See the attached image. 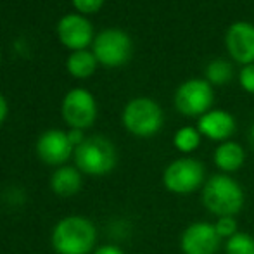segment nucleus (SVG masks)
<instances>
[{
  "mask_svg": "<svg viewBox=\"0 0 254 254\" xmlns=\"http://www.w3.org/2000/svg\"><path fill=\"white\" fill-rule=\"evenodd\" d=\"M63 120L76 130H85L94 125L97 118V102L87 88H73L63 99Z\"/></svg>",
  "mask_w": 254,
  "mask_h": 254,
  "instance_id": "0eeeda50",
  "label": "nucleus"
},
{
  "mask_svg": "<svg viewBox=\"0 0 254 254\" xmlns=\"http://www.w3.org/2000/svg\"><path fill=\"white\" fill-rule=\"evenodd\" d=\"M67 138H69L71 145H73L74 149L78 147V145L81 144V142L85 140V135H83V130H76V128H71L69 131H67Z\"/></svg>",
  "mask_w": 254,
  "mask_h": 254,
  "instance_id": "5701e85b",
  "label": "nucleus"
},
{
  "mask_svg": "<svg viewBox=\"0 0 254 254\" xmlns=\"http://www.w3.org/2000/svg\"><path fill=\"white\" fill-rule=\"evenodd\" d=\"M213 159L221 173L230 175L242 168V164L246 161V152L242 149V145H239L237 142L227 140V142H221L216 147Z\"/></svg>",
  "mask_w": 254,
  "mask_h": 254,
  "instance_id": "2eb2a0df",
  "label": "nucleus"
},
{
  "mask_svg": "<svg viewBox=\"0 0 254 254\" xmlns=\"http://www.w3.org/2000/svg\"><path fill=\"white\" fill-rule=\"evenodd\" d=\"M249 142H251V145L254 147V123L251 127V130H249Z\"/></svg>",
  "mask_w": 254,
  "mask_h": 254,
  "instance_id": "a878e982",
  "label": "nucleus"
},
{
  "mask_svg": "<svg viewBox=\"0 0 254 254\" xmlns=\"http://www.w3.org/2000/svg\"><path fill=\"white\" fill-rule=\"evenodd\" d=\"M175 147L184 154H190L201 145V133L194 127H184L173 137Z\"/></svg>",
  "mask_w": 254,
  "mask_h": 254,
  "instance_id": "f3484780",
  "label": "nucleus"
},
{
  "mask_svg": "<svg viewBox=\"0 0 254 254\" xmlns=\"http://www.w3.org/2000/svg\"><path fill=\"white\" fill-rule=\"evenodd\" d=\"M94 254H125V251L114 244H106V246H101L99 249H95Z\"/></svg>",
  "mask_w": 254,
  "mask_h": 254,
  "instance_id": "b1692460",
  "label": "nucleus"
},
{
  "mask_svg": "<svg viewBox=\"0 0 254 254\" xmlns=\"http://www.w3.org/2000/svg\"><path fill=\"white\" fill-rule=\"evenodd\" d=\"M74 163L81 173L104 177L116 168L118 152L114 144L102 135L87 137L74 149Z\"/></svg>",
  "mask_w": 254,
  "mask_h": 254,
  "instance_id": "7ed1b4c3",
  "label": "nucleus"
},
{
  "mask_svg": "<svg viewBox=\"0 0 254 254\" xmlns=\"http://www.w3.org/2000/svg\"><path fill=\"white\" fill-rule=\"evenodd\" d=\"M7 113H9V107H7V101L2 94H0V125L5 121L7 118Z\"/></svg>",
  "mask_w": 254,
  "mask_h": 254,
  "instance_id": "393cba45",
  "label": "nucleus"
},
{
  "mask_svg": "<svg viewBox=\"0 0 254 254\" xmlns=\"http://www.w3.org/2000/svg\"><path fill=\"white\" fill-rule=\"evenodd\" d=\"M83 178L76 166H59L51 177V189L59 197H73L81 190Z\"/></svg>",
  "mask_w": 254,
  "mask_h": 254,
  "instance_id": "4468645a",
  "label": "nucleus"
},
{
  "mask_svg": "<svg viewBox=\"0 0 254 254\" xmlns=\"http://www.w3.org/2000/svg\"><path fill=\"white\" fill-rule=\"evenodd\" d=\"M0 56H2V52H0Z\"/></svg>",
  "mask_w": 254,
  "mask_h": 254,
  "instance_id": "bb28decb",
  "label": "nucleus"
},
{
  "mask_svg": "<svg viewBox=\"0 0 254 254\" xmlns=\"http://www.w3.org/2000/svg\"><path fill=\"white\" fill-rule=\"evenodd\" d=\"M227 51L234 57V61L241 64L254 63V26L246 21L234 23L225 35Z\"/></svg>",
  "mask_w": 254,
  "mask_h": 254,
  "instance_id": "f8f14e48",
  "label": "nucleus"
},
{
  "mask_svg": "<svg viewBox=\"0 0 254 254\" xmlns=\"http://www.w3.org/2000/svg\"><path fill=\"white\" fill-rule=\"evenodd\" d=\"M74 154V147L67 138V131L47 130L37 140V156L51 166H64Z\"/></svg>",
  "mask_w": 254,
  "mask_h": 254,
  "instance_id": "9b49d317",
  "label": "nucleus"
},
{
  "mask_svg": "<svg viewBox=\"0 0 254 254\" xmlns=\"http://www.w3.org/2000/svg\"><path fill=\"white\" fill-rule=\"evenodd\" d=\"M221 246L214 223L195 221L184 230L180 237V249L184 254H216Z\"/></svg>",
  "mask_w": 254,
  "mask_h": 254,
  "instance_id": "1a4fd4ad",
  "label": "nucleus"
},
{
  "mask_svg": "<svg viewBox=\"0 0 254 254\" xmlns=\"http://www.w3.org/2000/svg\"><path fill=\"white\" fill-rule=\"evenodd\" d=\"M214 228H216L218 235H220V239L223 241V239H230L234 237L235 234H239V227H237V220H235V216H221L216 220V223H214Z\"/></svg>",
  "mask_w": 254,
  "mask_h": 254,
  "instance_id": "aec40b11",
  "label": "nucleus"
},
{
  "mask_svg": "<svg viewBox=\"0 0 254 254\" xmlns=\"http://www.w3.org/2000/svg\"><path fill=\"white\" fill-rule=\"evenodd\" d=\"M95 242V225L83 216L63 218L52 230V248L57 254H90Z\"/></svg>",
  "mask_w": 254,
  "mask_h": 254,
  "instance_id": "f257e3e1",
  "label": "nucleus"
},
{
  "mask_svg": "<svg viewBox=\"0 0 254 254\" xmlns=\"http://www.w3.org/2000/svg\"><path fill=\"white\" fill-rule=\"evenodd\" d=\"M197 130L209 140L227 142V138L235 131V120L227 111L211 109L199 118Z\"/></svg>",
  "mask_w": 254,
  "mask_h": 254,
  "instance_id": "ddd939ff",
  "label": "nucleus"
},
{
  "mask_svg": "<svg viewBox=\"0 0 254 254\" xmlns=\"http://www.w3.org/2000/svg\"><path fill=\"white\" fill-rule=\"evenodd\" d=\"M163 185L173 194H192L204 185V166L194 157H180L166 166Z\"/></svg>",
  "mask_w": 254,
  "mask_h": 254,
  "instance_id": "423d86ee",
  "label": "nucleus"
},
{
  "mask_svg": "<svg viewBox=\"0 0 254 254\" xmlns=\"http://www.w3.org/2000/svg\"><path fill=\"white\" fill-rule=\"evenodd\" d=\"M97 59L90 51H74L69 54L66 61V67L71 76L74 78H88L97 69Z\"/></svg>",
  "mask_w": 254,
  "mask_h": 254,
  "instance_id": "dca6fc26",
  "label": "nucleus"
},
{
  "mask_svg": "<svg viewBox=\"0 0 254 254\" xmlns=\"http://www.w3.org/2000/svg\"><path fill=\"white\" fill-rule=\"evenodd\" d=\"M234 76V67L225 59H214L206 67V80L211 85H225Z\"/></svg>",
  "mask_w": 254,
  "mask_h": 254,
  "instance_id": "a211bd4d",
  "label": "nucleus"
},
{
  "mask_svg": "<svg viewBox=\"0 0 254 254\" xmlns=\"http://www.w3.org/2000/svg\"><path fill=\"white\" fill-rule=\"evenodd\" d=\"M131 38L128 33L118 28L104 30L99 35H95L92 52L99 64L106 67H120L131 57Z\"/></svg>",
  "mask_w": 254,
  "mask_h": 254,
  "instance_id": "39448f33",
  "label": "nucleus"
},
{
  "mask_svg": "<svg viewBox=\"0 0 254 254\" xmlns=\"http://www.w3.org/2000/svg\"><path fill=\"white\" fill-rule=\"evenodd\" d=\"M121 120H123L125 128L131 135L147 138L156 135L163 128L164 116L156 101L147 97H138L125 106Z\"/></svg>",
  "mask_w": 254,
  "mask_h": 254,
  "instance_id": "20e7f679",
  "label": "nucleus"
},
{
  "mask_svg": "<svg viewBox=\"0 0 254 254\" xmlns=\"http://www.w3.org/2000/svg\"><path fill=\"white\" fill-rule=\"evenodd\" d=\"M175 106L185 116H204L213 106V88L207 80H189L178 87Z\"/></svg>",
  "mask_w": 254,
  "mask_h": 254,
  "instance_id": "6e6552de",
  "label": "nucleus"
},
{
  "mask_svg": "<svg viewBox=\"0 0 254 254\" xmlns=\"http://www.w3.org/2000/svg\"><path fill=\"white\" fill-rule=\"evenodd\" d=\"M227 254H254V237L246 232H239L225 242Z\"/></svg>",
  "mask_w": 254,
  "mask_h": 254,
  "instance_id": "6ab92c4d",
  "label": "nucleus"
},
{
  "mask_svg": "<svg viewBox=\"0 0 254 254\" xmlns=\"http://www.w3.org/2000/svg\"><path fill=\"white\" fill-rule=\"evenodd\" d=\"M239 81L246 92L254 94V64H248L242 67L241 74H239Z\"/></svg>",
  "mask_w": 254,
  "mask_h": 254,
  "instance_id": "412c9836",
  "label": "nucleus"
},
{
  "mask_svg": "<svg viewBox=\"0 0 254 254\" xmlns=\"http://www.w3.org/2000/svg\"><path fill=\"white\" fill-rule=\"evenodd\" d=\"M104 0H73L74 9L80 14H94L102 7Z\"/></svg>",
  "mask_w": 254,
  "mask_h": 254,
  "instance_id": "4be33fe9",
  "label": "nucleus"
},
{
  "mask_svg": "<svg viewBox=\"0 0 254 254\" xmlns=\"http://www.w3.org/2000/svg\"><path fill=\"white\" fill-rule=\"evenodd\" d=\"M57 37L64 47L71 51H85L94 44V26L81 14H66L57 23Z\"/></svg>",
  "mask_w": 254,
  "mask_h": 254,
  "instance_id": "9d476101",
  "label": "nucleus"
},
{
  "mask_svg": "<svg viewBox=\"0 0 254 254\" xmlns=\"http://www.w3.org/2000/svg\"><path fill=\"white\" fill-rule=\"evenodd\" d=\"M202 204L218 218L237 216L244 206V190L230 175H213L202 187Z\"/></svg>",
  "mask_w": 254,
  "mask_h": 254,
  "instance_id": "f03ea898",
  "label": "nucleus"
}]
</instances>
